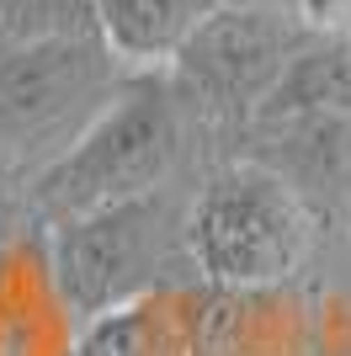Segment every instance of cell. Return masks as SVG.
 Instances as JSON below:
<instances>
[{
    "instance_id": "cell-1",
    "label": "cell",
    "mask_w": 351,
    "mask_h": 356,
    "mask_svg": "<svg viewBox=\"0 0 351 356\" xmlns=\"http://www.w3.org/2000/svg\"><path fill=\"white\" fill-rule=\"evenodd\" d=\"M117 54L91 32H48L0 54V154L48 160L117 102Z\"/></svg>"
},
{
    "instance_id": "cell-2",
    "label": "cell",
    "mask_w": 351,
    "mask_h": 356,
    "mask_svg": "<svg viewBox=\"0 0 351 356\" xmlns=\"http://www.w3.org/2000/svg\"><path fill=\"white\" fill-rule=\"evenodd\" d=\"M181 160V112L176 96L160 86H128L75 138L70 154L43 165L32 186L38 208L54 213L58 223L102 213L128 197H149L171 181Z\"/></svg>"
},
{
    "instance_id": "cell-3",
    "label": "cell",
    "mask_w": 351,
    "mask_h": 356,
    "mask_svg": "<svg viewBox=\"0 0 351 356\" xmlns=\"http://www.w3.org/2000/svg\"><path fill=\"white\" fill-rule=\"evenodd\" d=\"M187 218L192 208L181 213L176 197L160 186L149 197H128V202H112L102 213L58 223L54 282L64 293V303L75 314H102L123 298H133L139 287H149L165 266L192 261Z\"/></svg>"
},
{
    "instance_id": "cell-4",
    "label": "cell",
    "mask_w": 351,
    "mask_h": 356,
    "mask_svg": "<svg viewBox=\"0 0 351 356\" xmlns=\"http://www.w3.org/2000/svg\"><path fill=\"white\" fill-rule=\"evenodd\" d=\"M187 245L197 271L219 282H277L304 261L309 218L282 176L261 165H234L197 192Z\"/></svg>"
},
{
    "instance_id": "cell-5",
    "label": "cell",
    "mask_w": 351,
    "mask_h": 356,
    "mask_svg": "<svg viewBox=\"0 0 351 356\" xmlns=\"http://www.w3.org/2000/svg\"><path fill=\"white\" fill-rule=\"evenodd\" d=\"M314 43V32L292 11H256V6H224L176 59V74L192 96L208 106H266L292 59Z\"/></svg>"
},
{
    "instance_id": "cell-6",
    "label": "cell",
    "mask_w": 351,
    "mask_h": 356,
    "mask_svg": "<svg viewBox=\"0 0 351 356\" xmlns=\"http://www.w3.org/2000/svg\"><path fill=\"white\" fill-rule=\"evenodd\" d=\"M224 0H96V27L123 64H176Z\"/></svg>"
},
{
    "instance_id": "cell-7",
    "label": "cell",
    "mask_w": 351,
    "mask_h": 356,
    "mask_svg": "<svg viewBox=\"0 0 351 356\" xmlns=\"http://www.w3.org/2000/svg\"><path fill=\"white\" fill-rule=\"evenodd\" d=\"M330 112H351V38H314L261 106V118H330Z\"/></svg>"
},
{
    "instance_id": "cell-8",
    "label": "cell",
    "mask_w": 351,
    "mask_h": 356,
    "mask_svg": "<svg viewBox=\"0 0 351 356\" xmlns=\"http://www.w3.org/2000/svg\"><path fill=\"white\" fill-rule=\"evenodd\" d=\"M224 6H256V11H298L309 0H224Z\"/></svg>"
},
{
    "instance_id": "cell-9",
    "label": "cell",
    "mask_w": 351,
    "mask_h": 356,
    "mask_svg": "<svg viewBox=\"0 0 351 356\" xmlns=\"http://www.w3.org/2000/svg\"><path fill=\"white\" fill-rule=\"evenodd\" d=\"M6 181H11V160L0 154V192H6Z\"/></svg>"
}]
</instances>
